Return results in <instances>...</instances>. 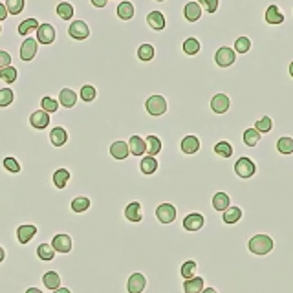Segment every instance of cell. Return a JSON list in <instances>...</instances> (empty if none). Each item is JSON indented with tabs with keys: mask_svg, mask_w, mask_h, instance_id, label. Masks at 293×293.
Instances as JSON below:
<instances>
[{
	"mask_svg": "<svg viewBox=\"0 0 293 293\" xmlns=\"http://www.w3.org/2000/svg\"><path fill=\"white\" fill-rule=\"evenodd\" d=\"M183 15L187 19L189 22H196L202 19V8L198 2H187L185 8H183Z\"/></svg>",
	"mask_w": 293,
	"mask_h": 293,
	"instance_id": "16",
	"label": "cell"
},
{
	"mask_svg": "<svg viewBox=\"0 0 293 293\" xmlns=\"http://www.w3.org/2000/svg\"><path fill=\"white\" fill-rule=\"evenodd\" d=\"M196 270H198V264L195 260H187V262H183V266H181V277L185 278V280L196 277Z\"/></svg>",
	"mask_w": 293,
	"mask_h": 293,
	"instance_id": "42",
	"label": "cell"
},
{
	"mask_svg": "<svg viewBox=\"0 0 293 293\" xmlns=\"http://www.w3.org/2000/svg\"><path fill=\"white\" fill-rule=\"evenodd\" d=\"M77 103V94L70 88H62L59 92V105H62L64 108H74Z\"/></svg>",
	"mask_w": 293,
	"mask_h": 293,
	"instance_id": "19",
	"label": "cell"
},
{
	"mask_svg": "<svg viewBox=\"0 0 293 293\" xmlns=\"http://www.w3.org/2000/svg\"><path fill=\"white\" fill-rule=\"evenodd\" d=\"M290 76L293 77V60H292V64H290Z\"/></svg>",
	"mask_w": 293,
	"mask_h": 293,
	"instance_id": "58",
	"label": "cell"
},
{
	"mask_svg": "<svg viewBox=\"0 0 293 293\" xmlns=\"http://www.w3.org/2000/svg\"><path fill=\"white\" fill-rule=\"evenodd\" d=\"M229 203H231V198L226 193H216V195L213 196V207L216 211L224 213L226 209H229Z\"/></svg>",
	"mask_w": 293,
	"mask_h": 293,
	"instance_id": "26",
	"label": "cell"
},
{
	"mask_svg": "<svg viewBox=\"0 0 293 293\" xmlns=\"http://www.w3.org/2000/svg\"><path fill=\"white\" fill-rule=\"evenodd\" d=\"M52 246L59 253H70L72 251V236L70 234H55L52 240Z\"/></svg>",
	"mask_w": 293,
	"mask_h": 293,
	"instance_id": "11",
	"label": "cell"
},
{
	"mask_svg": "<svg viewBox=\"0 0 293 293\" xmlns=\"http://www.w3.org/2000/svg\"><path fill=\"white\" fill-rule=\"evenodd\" d=\"M17 77H19V72H17V68L13 66H6L0 70V79L4 81V83H15Z\"/></svg>",
	"mask_w": 293,
	"mask_h": 293,
	"instance_id": "41",
	"label": "cell"
},
{
	"mask_svg": "<svg viewBox=\"0 0 293 293\" xmlns=\"http://www.w3.org/2000/svg\"><path fill=\"white\" fill-rule=\"evenodd\" d=\"M6 66H11V55L4 50H0V70Z\"/></svg>",
	"mask_w": 293,
	"mask_h": 293,
	"instance_id": "51",
	"label": "cell"
},
{
	"mask_svg": "<svg viewBox=\"0 0 293 293\" xmlns=\"http://www.w3.org/2000/svg\"><path fill=\"white\" fill-rule=\"evenodd\" d=\"M236 60V53H234L233 48H227V46H222L218 48V52L215 53V62H216L220 68H229L234 64Z\"/></svg>",
	"mask_w": 293,
	"mask_h": 293,
	"instance_id": "2",
	"label": "cell"
},
{
	"mask_svg": "<svg viewBox=\"0 0 293 293\" xmlns=\"http://www.w3.org/2000/svg\"><path fill=\"white\" fill-rule=\"evenodd\" d=\"M40 26L37 19H26L24 22L19 24V35H28V33H33L37 31V28Z\"/></svg>",
	"mask_w": 293,
	"mask_h": 293,
	"instance_id": "33",
	"label": "cell"
},
{
	"mask_svg": "<svg viewBox=\"0 0 293 293\" xmlns=\"http://www.w3.org/2000/svg\"><path fill=\"white\" fill-rule=\"evenodd\" d=\"M266 22L268 24H282L284 22V15L280 13V9H278L277 4H271V6H268V9H266Z\"/></svg>",
	"mask_w": 293,
	"mask_h": 293,
	"instance_id": "22",
	"label": "cell"
},
{
	"mask_svg": "<svg viewBox=\"0 0 293 293\" xmlns=\"http://www.w3.org/2000/svg\"><path fill=\"white\" fill-rule=\"evenodd\" d=\"M147 24L151 26L152 30L156 31H161L165 28V15L161 13V11H151L149 15H147Z\"/></svg>",
	"mask_w": 293,
	"mask_h": 293,
	"instance_id": "18",
	"label": "cell"
},
{
	"mask_svg": "<svg viewBox=\"0 0 293 293\" xmlns=\"http://www.w3.org/2000/svg\"><path fill=\"white\" fill-rule=\"evenodd\" d=\"M55 249H53L52 244H40L37 248V255L40 260H46V262H50V260H53L55 258Z\"/></svg>",
	"mask_w": 293,
	"mask_h": 293,
	"instance_id": "29",
	"label": "cell"
},
{
	"mask_svg": "<svg viewBox=\"0 0 293 293\" xmlns=\"http://www.w3.org/2000/svg\"><path fill=\"white\" fill-rule=\"evenodd\" d=\"M90 2H92V6H96V8H105L108 0H90Z\"/></svg>",
	"mask_w": 293,
	"mask_h": 293,
	"instance_id": "53",
	"label": "cell"
},
{
	"mask_svg": "<svg viewBox=\"0 0 293 293\" xmlns=\"http://www.w3.org/2000/svg\"><path fill=\"white\" fill-rule=\"evenodd\" d=\"M203 224H205V220H203V216L200 213H191L183 220V229H187V231H200L203 227Z\"/></svg>",
	"mask_w": 293,
	"mask_h": 293,
	"instance_id": "12",
	"label": "cell"
},
{
	"mask_svg": "<svg viewBox=\"0 0 293 293\" xmlns=\"http://www.w3.org/2000/svg\"><path fill=\"white\" fill-rule=\"evenodd\" d=\"M68 180H70V171H66V169H57V171L53 173V183H55L57 189L66 187Z\"/></svg>",
	"mask_w": 293,
	"mask_h": 293,
	"instance_id": "28",
	"label": "cell"
},
{
	"mask_svg": "<svg viewBox=\"0 0 293 293\" xmlns=\"http://www.w3.org/2000/svg\"><path fill=\"white\" fill-rule=\"evenodd\" d=\"M215 152L222 158H231L233 156V147H231L229 141H218L215 145Z\"/></svg>",
	"mask_w": 293,
	"mask_h": 293,
	"instance_id": "40",
	"label": "cell"
},
{
	"mask_svg": "<svg viewBox=\"0 0 293 293\" xmlns=\"http://www.w3.org/2000/svg\"><path fill=\"white\" fill-rule=\"evenodd\" d=\"M40 106H42V110H46L48 114H52V112H57L59 103H57L55 99H52V98H44L42 101H40Z\"/></svg>",
	"mask_w": 293,
	"mask_h": 293,
	"instance_id": "49",
	"label": "cell"
},
{
	"mask_svg": "<svg viewBox=\"0 0 293 293\" xmlns=\"http://www.w3.org/2000/svg\"><path fill=\"white\" fill-rule=\"evenodd\" d=\"M255 128L260 132V134H266V132H271V128H273V119H271L270 116H264L262 119H258L255 123Z\"/></svg>",
	"mask_w": 293,
	"mask_h": 293,
	"instance_id": "43",
	"label": "cell"
},
{
	"mask_svg": "<svg viewBox=\"0 0 293 293\" xmlns=\"http://www.w3.org/2000/svg\"><path fill=\"white\" fill-rule=\"evenodd\" d=\"M37 234V227L35 226H30V224H26V226H20L17 229V238L20 244H28V242L33 238Z\"/></svg>",
	"mask_w": 293,
	"mask_h": 293,
	"instance_id": "21",
	"label": "cell"
},
{
	"mask_svg": "<svg viewBox=\"0 0 293 293\" xmlns=\"http://www.w3.org/2000/svg\"><path fill=\"white\" fill-rule=\"evenodd\" d=\"M203 278L202 277H193V278H187L185 282H183V292L185 293H202L203 292Z\"/></svg>",
	"mask_w": 293,
	"mask_h": 293,
	"instance_id": "23",
	"label": "cell"
},
{
	"mask_svg": "<svg viewBox=\"0 0 293 293\" xmlns=\"http://www.w3.org/2000/svg\"><path fill=\"white\" fill-rule=\"evenodd\" d=\"M53 293H72L68 288H57V290H53Z\"/></svg>",
	"mask_w": 293,
	"mask_h": 293,
	"instance_id": "55",
	"label": "cell"
},
{
	"mask_svg": "<svg viewBox=\"0 0 293 293\" xmlns=\"http://www.w3.org/2000/svg\"><path fill=\"white\" fill-rule=\"evenodd\" d=\"M26 293H44V292H42V290H39V288H28Z\"/></svg>",
	"mask_w": 293,
	"mask_h": 293,
	"instance_id": "54",
	"label": "cell"
},
{
	"mask_svg": "<svg viewBox=\"0 0 293 293\" xmlns=\"http://www.w3.org/2000/svg\"><path fill=\"white\" fill-rule=\"evenodd\" d=\"M4 167H6V171H9V173H13V174H17L19 171H20V165H19V161H17L15 158H11V156L4 158Z\"/></svg>",
	"mask_w": 293,
	"mask_h": 293,
	"instance_id": "50",
	"label": "cell"
},
{
	"mask_svg": "<svg viewBox=\"0 0 293 293\" xmlns=\"http://www.w3.org/2000/svg\"><path fill=\"white\" fill-rule=\"evenodd\" d=\"M198 4H200L202 11H207V13H215V11L218 9V4H220V0H198Z\"/></svg>",
	"mask_w": 293,
	"mask_h": 293,
	"instance_id": "48",
	"label": "cell"
},
{
	"mask_svg": "<svg viewBox=\"0 0 293 293\" xmlns=\"http://www.w3.org/2000/svg\"><path fill=\"white\" fill-rule=\"evenodd\" d=\"M42 282H44V286L48 288V290H57V288H60L59 273H55V271H48V273H44V277H42Z\"/></svg>",
	"mask_w": 293,
	"mask_h": 293,
	"instance_id": "32",
	"label": "cell"
},
{
	"mask_svg": "<svg viewBox=\"0 0 293 293\" xmlns=\"http://www.w3.org/2000/svg\"><path fill=\"white\" fill-rule=\"evenodd\" d=\"M90 209V200L86 196H77L72 200V211L74 213H84Z\"/></svg>",
	"mask_w": 293,
	"mask_h": 293,
	"instance_id": "36",
	"label": "cell"
},
{
	"mask_svg": "<svg viewBox=\"0 0 293 293\" xmlns=\"http://www.w3.org/2000/svg\"><path fill=\"white\" fill-rule=\"evenodd\" d=\"M8 9H6V4H2V2H0V22H4V20H6V19H8Z\"/></svg>",
	"mask_w": 293,
	"mask_h": 293,
	"instance_id": "52",
	"label": "cell"
},
{
	"mask_svg": "<svg viewBox=\"0 0 293 293\" xmlns=\"http://www.w3.org/2000/svg\"><path fill=\"white\" fill-rule=\"evenodd\" d=\"M147 288V278L143 273H132L128 277L127 282V290L128 293H143V290Z\"/></svg>",
	"mask_w": 293,
	"mask_h": 293,
	"instance_id": "8",
	"label": "cell"
},
{
	"mask_svg": "<svg viewBox=\"0 0 293 293\" xmlns=\"http://www.w3.org/2000/svg\"><path fill=\"white\" fill-rule=\"evenodd\" d=\"M37 50H39V42L37 39H26L20 46V59L24 62H28V60H33V57L37 55Z\"/></svg>",
	"mask_w": 293,
	"mask_h": 293,
	"instance_id": "7",
	"label": "cell"
},
{
	"mask_svg": "<svg viewBox=\"0 0 293 293\" xmlns=\"http://www.w3.org/2000/svg\"><path fill=\"white\" fill-rule=\"evenodd\" d=\"M50 141H52L53 147H62V145L68 141L66 130L62 127H55L52 132H50Z\"/></svg>",
	"mask_w": 293,
	"mask_h": 293,
	"instance_id": "24",
	"label": "cell"
},
{
	"mask_svg": "<svg viewBox=\"0 0 293 293\" xmlns=\"http://www.w3.org/2000/svg\"><path fill=\"white\" fill-rule=\"evenodd\" d=\"M277 151L280 152V154H284V156L292 154L293 152V137H290V136H282V137L277 141Z\"/></svg>",
	"mask_w": 293,
	"mask_h": 293,
	"instance_id": "34",
	"label": "cell"
},
{
	"mask_svg": "<svg viewBox=\"0 0 293 293\" xmlns=\"http://www.w3.org/2000/svg\"><path fill=\"white\" fill-rule=\"evenodd\" d=\"M154 55H156V52H154V46L152 44H141L137 48V57H139V60H143V62L152 60Z\"/></svg>",
	"mask_w": 293,
	"mask_h": 293,
	"instance_id": "37",
	"label": "cell"
},
{
	"mask_svg": "<svg viewBox=\"0 0 293 293\" xmlns=\"http://www.w3.org/2000/svg\"><path fill=\"white\" fill-rule=\"evenodd\" d=\"M125 218H127L128 222H141L143 220V209H141V203L139 202H130L125 207Z\"/></svg>",
	"mask_w": 293,
	"mask_h": 293,
	"instance_id": "13",
	"label": "cell"
},
{
	"mask_svg": "<svg viewBox=\"0 0 293 293\" xmlns=\"http://www.w3.org/2000/svg\"><path fill=\"white\" fill-rule=\"evenodd\" d=\"M6 9L11 15H19L24 9V0H6Z\"/></svg>",
	"mask_w": 293,
	"mask_h": 293,
	"instance_id": "45",
	"label": "cell"
},
{
	"mask_svg": "<svg viewBox=\"0 0 293 293\" xmlns=\"http://www.w3.org/2000/svg\"><path fill=\"white\" fill-rule=\"evenodd\" d=\"M55 40V28L52 24H40L37 28V42L40 44H52Z\"/></svg>",
	"mask_w": 293,
	"mask_h": 293,
	"instance_id": "10",
	"label": "cell"
},
{
	"mask_svg": "<svg viewBox=\"0 0 293 293\" xmlns=\"http://www.w3.org/2000/svg\"><path fill=\"white\" fill-rule=\"evenodd\" d=\"M68 33H70V37L76 39V40H84L90 35V28H88V24L84 20H74L70 24V28H68Z\"/></svg>",
	"mask_w": 293,
	"mask_h": 293,
	"instance_id": "5",
	"label": "cell"
},
{
	"mask_svg": "<svg viewBox=\"0 0 293 293\" xmlns=\"http://www.w3.org/2000/svg\"><path fill=\"white\" fill-rule=\"evenodd\" d=\"M128 149H130V154L134 156H143L147 152V141L143 139L141 136H132L128 139Z\"/></svg>",
	"mask_w": 293,
	"mask_h": 293,
	"instance_id": "15",
	"label": "cell"
},
{
	"mask_svg": "<svg viewBox=\"0 0 293 293\" xmlns=\"http://www.w3.org/2000/svg\"><path fill=\"white\" fill-rule=\"evenodd\" d=\"M180 147L183 154H196V152L200 151V139H198L196 136H185V137L181 139Z\"/></svg>",
	"mask_w": 293,
	"mask_h": 293,
	"instance_id": "17",
	"label": "cell"
},
{
	"mask_svg": "<svg viewBox=\"0 0 293 293\" xmlns=\"http://www.w3.org/2000/svg\"><path fill=\"white\" fill-rule=\"evenodd\" d=\"M147 154L149 156H156V154H159V151H161V139H159L158 136H147Z\"/></svg>",
	"mask_w": 293,
	"mask_h": 293,
	"instance_id": "30",
	"label": "cell"
},
{
	"mask_svg": "<svg viewBox=\"0 0 293 293\" xmlns=\"http://www.w3.org/2000/svg\"><path fill=\"white\" fill-rule=\"evenodd\" d=\"M13 99H15V94H13L11 88H2V90H0V108L9 106L13 103Z\"/></svg>",
	"mask_w": 293,
	"mask_h": 293,
	"instance_id": "44",
	"label": "cell"
},
{
	"mask_svg": "<svg viewBox=\"0 0 293 293\" xmlns=\"http://www.w3.org/2000/svg\"><path fill=\"white\" fill-rule=\"evenodd\" d=\"M234 50L238 53H248L251 50V40L248 37H238L234 40Z\"/></svg>",
	"mask_w": 293,
	"mask_h": 293,
	"instance_id": "47",
	"label": "cell"
},
{
	"mask_svg": "<svg viewBox=\"0 0 293 293\" xmlns=\"http://www.w3.org/2000/svg\"><path fill=\"white\" fill-rule=\"evenodd\" d=\"M273 246H275V242H273V238H271L270 234H255L248 244L249 251H251L253 255H258V256H264V255H268V253H271V251H273Z\"/></svg>",
	"mask_w": 293,
	"mask_h": 293,
	"instance_id": "1",
	"label": "cell"
},
{
	"mask_svg": "<svg viewBox=\"0 0 293 293\" xmlns=\"http://www.w3.org/2000/svg\"><path fill=\"white\" fill-rule=\"evenodd\" d=\"M158 2H163V0H158Z\"/></svg>",
	"mask_w": 293,
	"mask_h": 293,
	"instance_id": "59",
	"label": "cell"
},
{
	"mask_svg": "<svg viewBox=\"0 0 293 293\" xmlns=\"http://www.w3.org/2000/svg\"><path fill=\"white\" fill-rule=\"evenodd\" d=\"M202 293H218L215 288H203V292Z\"/></svg>",
	"mask_w": 293,
	"mask_h": 293,
	"instance_id": "56",
	"label": "cell"
},
{
	"mask_svg": "<svg viewBox=\"0 0 293 293\" xmlns=\"http://www.w3.org/2000/svg\"><path fill=\"white\" fill-rule=\"evenodd\" d=\"M30 125L33 128H37V130H42L50 125V114L46 112V110H37V112H33L30 116Z\"/></svg>",
	"mask_w": 293,
	"mask_h": 293,
	"instance_id": "14",
	"label": "cell"
},
{
	"mask_svg": "<svg viewBox=\"0 0 293 293\" xmlns=\"http://www.w3.org/2000/svg\"><path fill=\"white\" fill-rule=\"evenodd\" d=\"M260 132L256 130V128H248V130H244V143L248 145V147H255V145H258V141H260Z\"/></svg>",
	"mask_w": 293,
	"mask_h": 293,
	"instance_id": "35",
	"label": "cell"
},
{
	"mask_svg": "<svg viewBox=\"0 0 293 293\" xmlns=\"http://www.w3.org/2000/svg\"><path fill=\"white\" fill-rule=\"evenodd\" d=\"M57 15L62 20H70L74 17V6L70 2H60V4H57Z\"/></svg>",
	"mask_w": 293,
	"mask_h": 293,
	"instance_id": "38",
	"label": "cell"
},
{
	"mask_svg": "<svg viewBox=\"0 0 293 293\" xmlns=\"http://www.w3.org/2000/svg\"><path fill=\"white\" fill-rule=\"evenodd\" d=\"M96 96H98V90L92 84H84L83 88H81V99L86 101V103H92L96 99Z\"/></svg>",
	"mask_w": 293,
	"mask_h": 293,
	"instance_id": "46",
	"label": "cell"
},
{
	"mask_svg": "<svg viewBox=\"0 0 293 293\" xmlns=\"http://www.w3.org/2000/svg\"><path fill=\"white\" fill-rule=\"evenodd\" d=\"M134 13H136L134 4L128 2V0H123L119 6H117V17H119L121 20H130L134 17Z\"/></svg>",
	"mask_w": 293,
	"mask_h": 293,
	"instance_id": "25",
	"label": "cell"
},
{
	"mask_svg": "<svg viewBox=\"0 0 293 293\" xmlns=\"http://www.w3.org/2000/svg\"><path fill=\"white\" fill-rule=\"evenodd\" d=\"M110 154H112V158H116V159L128 158V154H130L128 143H125V141H114L112 145H110Z\"/></svg>",
	"mask_w": 293,
	"mask_h": 293,
	"instance_id": "20",
	"label": "cell"
},
{
	"mask_svg": "<svg viewBox=\"0 0 293 293\" xmlns=\"http://www.w3.org/2000/svg\"><path fill=\"white\" fill-rule=\"evenodd\" d=\"M139 169H141L143 174H154L156 171H158V161H156V158L154 156H145V158L141 159V163H139Z\"/></svg>",
	"mask_w": 293,
	"mask_h": 293,
	"instance_id": "27",
	"label": "cell"
},
{
	"mask_svg": "<svg viewBox=\"0 0 293 293\" xmlns=\"http://www.w3.org/2000/svg\"><path fill=\"white\" fill-rule=\"evenodd\" d=\"M242 218V209L240 207H231L229 205V209L224 211V222L226 224H236V222H240Z\"/></svg>",
	"mask_w": 293,
	"mask_h": 293,
	"instance_id": "31",
	"label": "cell"
},
{
	"mask_svg": "<svg viewBox=\"0 0 293 293\" xmlns=\"http://www.w3.org/2000/svg\"><path fill=\"white\" fill-rule=\"evenodd\" d=\"M234 173H236V176H240V178H244V180H248V178H251V176H255L256 173V165L253 163V159L249 158H240L236 163H234Z\"/></svg>",
	"mask_w": 293,
	"mask_h": 293,
	"instance_id": "4",
	"label": "cell"
},
{
	"mask_svg": "<svg viewBox=\"0 0 293 293\" xmlns=\"http://www.w3.org/2000/svg\"><path fill=\"white\" fill-rule=\"evenodd\" d=\"M231 106V99L227 98L226 94H216L211 99V110L215 114H226Z\"/></svg>",
	"mask_w": 293,
	"mask_h": 293,
	"instance_id": "9",
	"label": "cell"
},
{
	"mask_svg": "<svg viewBox=\"0 0 293 293\" xmlns=\"http://www.w3.org/2000/svg\"><path fill=\"white\" fill-rule=\"evenodd\" d=\"M145 108L151 116L158 117V116H163L167 112V101L163 96H151L145 103Z\"/></svg>",
	"mask_w": 293,
	"mask_h": 293,
	"instance_id": "3",
	"label": "cell"
},
{
	"mask_svg": "<svg viewBox=\"0 0 293 293\" xmlns=\"http://www.w3.org/2000/svg\"><path fill=\"white\" fill-rule=\"evenodd\" d=\"M156 218L161 224H173L176 220V207L173 203H161L156 209Z\"/></svg>",
	"mask_w": 293,
	"mask_h": 293,
	"instance_id": "6",
	"label": "cell"
},
{
	"mask_svg": "<svg viewBox=\"0 0 293 293\" xmlns=\"http://www.w3.org/2000/svg\"><path fill=\"white\" fill-rule=\"evenodd\" d=\"M4 258H6V253H4V248H2V246H0V262H2V260H4Z\"/></svg>",
	"mask_w": 293,
	"mask_h": 293,
	"instance_id": "57",
	"label": "cell"
},
{
	"mask_svg": "<svg viewBox=\"0 0 293 293\" xmlns=\"http://www.w3.org/2000/svg\"><path fill=\"white\" fill-rule=\"evenodd\" d=\"M183 52L187 53V55H196V53L200 52V40L195 37H189L183 40Z\"/></svg>",
	"mask_w": 293,
	"mask_h": 293,
	"instance_id": "39",
	"label": "cell"
}]
</instances>
